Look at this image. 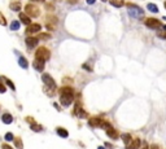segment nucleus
<instances>
[{
    "instance_id": "b1692460",
    "label": "nucleus",
    "mask_w": 166,
    "mask_h": 149,
    "mask_svg": "<svg viewBox=\"0 0 166 149\" xmlns=\"http://www.w3.org/2000/svg\"><path fill=\"white\" fill-rule=\"evenodd\" d=\"M20 21H12V23H11V30H13V31H16V30H18L20 29Z\"/></svg>"
},
{
    "instance_id": "f8f14e48",
    "label": "nucleus",
    "mask_w": 166,
    "mask_h": 149,
    "mask_svg": "<svg viewBox=\"0 0 166 149\" xmlns=\"http://www.w3.org/2000/svg\"><path fill=\"white\" fill-rule=\"evenodd\" d=\"M38 41H39L38 38H35V37H29V38H26V46H28L29 48H34V47H37Z\"/></svg>"
},
{
    "instance_id": "5701e85b",
    "label": "nucleus",
    "mask_w": 166,
    "mask_h": 149,
    "mask_svg": "<svg viewBox=\"0 0 166 149\" xmlns=\"http://www.w3.org/2000/svg\"><path fill=\"white\" fill-rule=\"evenodd\" d=\"M121 138L125 141V144H130V143H131V135H130V134H122Z\"/></svg>"
},
{
    "instance_id": "37998d69",
    "label": "nucleus",
    "mask_w": 166,
    "mask_h": 149,
    "mask_svg": "<svg viewBox=\"0 0 166 149\" xmlns=\"http://www.w3.org/2000/svg\"><path fill=\"white\" fill-rule=\"evenodd\" d=\"M164 5H165V8H166V1H165V3H164Z\"/></svg>"
},
{
    "instance_id": "7c9ffc66",
    "label": "nucleus",
    "mask_w": 166,
    "mask_h": 149,
    "mask_svg": "<svg viewBox=\"0 0 166 149\" xmlns=\"http://www.w3.org/2000/svg\"><path fill=\"white\" fill-rule=\"evenodd\" d=\"M157 35H158L160 38H162V39H166V32H164V31H158Z\"/></svg>"
},
{
    "instance_id": "f704fd0d",
    "label": "nucleus",
    "mask_w": 166,
    "mask_h": 149,
    "mask_svg": "<svg viewBox=\"0 0 166 149\" xmlns=\"http://www.w3.org/2000/svg\"><path fill=\"white\" fill-rule=\"evenodd\" d=\"M53 106H55V108H56L57 110H59V112H61V108H60V106H59V105H57V104H56V103H55V104H53Z\"/></svg>"
},
{
    "instance_id": "412c9836",
    "label": "nucleus",
    "mask_w": 166,
    "mask_h": 149,
    "mask_svg": "<svg viewBox=\"0 0 166 149\" xmlns=\"http://www.w3.org/2000/svg\"><path fill=\"white\" fill-rule=\"evenodd\" d=\"M147 8H148V11L152 12V13H158V8H157V5L153 4V3H149V4L147 5Z\"/></svg>"
},
{
    "instance_id": "a211bd4d",
    "label": "nucleus",
    "mask_w": 166,
    "mask_h": 149,
    "mask_svg": "<svg viewBox=\"0 0 166 149\" xmlns=\"http://www.w3.org/2000/svg\"><path fill=\"white\" fill-rule=\"evenodd\" d=\"M56 132H57V135L61 136V138H68V136H69L68 130H65L64 127H57V129H56Z\"/></svg>"
},
{
    "instance_id": "20e7f679",
    "label": "nucleus",
    "mask_w": 166,
    "mask_h": 149,
    "mask_svg": "<svg viewBox=\"0 0 166 149\" xmlns=\"http://www.w3.org/2000/svg\"><path fill=\"white\" fill-rule=\"evenodd\" d=\"M49 57H51V52L46 48V47H40V48H38L37 52H35V58L43 60V61H48Z\"/></svg>"
},
{
    "instance_id": "cd10ccee",
    "label": "nucleus",
    "mask_w": 166,
    "mask_h": 149,
    "mask_svg": "<svg viewBox=\"0 0 166 149\" xmlns=\"http://www.w3.org/2000/svg\"><path fill=\"white\" fill-rule=\"evenodd\" d=\"M4 79H5V83H7V84L11 87V89H13V91H16V87H14V84H13V83H12V82H11V80L8 79V78H4Z\"/></svg>"
},
{
    "instance_id": "4c0bfd02",
    "label": "nucleus",
    "mask_w": 166,
    "mask_h": 149,
    "mask_svg": "<svg viewBox=\"0 0 166 149\" xmlns=\"http://www.w3.org/2000/svg\"><path fill=\"white\" fill-rule=\"evenodd\" d=\"M31 1H34V3H44V0H31Z\"/></svg>"
},
{
    "instance_id": "a878e982",
    "label": "nucleus",
    "mask_w": 166,
    "mask_h": 149,
    "mask_svg": "<svg viewBox=\"0 0 166 149\" xmlns=\"http://www.w3.org/2000/svg\"><path fill=\"white\" fill-rule=\"evenodd\" d=\"M38 38H40V39H43V40H47V39H49L51 38V34H48V32H43V34H39Z\"/></svg>"
},
{
    "instance_id": "72a5a7b5",
    "label": "nucleus",
    "mask_w": 166,
    "mask_h": 149,
    "mask_svg": "<svg viewBox=\"0 0 166 149\" xmlns=\"http://www.w3.org/2000/svg\"><path fill=\"white\" fill-rule=\"evenodd\" d=\"M83 69H84V70H87V71H92L91 66H90V65H87V64H84V65H83Z\"/></svg>"
},
{
    "instance_id": "39448f33",
    "label": "nucleus",
    "mask_w": 166,
    "mask_h": 149,
    "mask_svg": "<svg viewBox=\"0 0 166 149\" xmlns=\"http://www.w3.org/2000/svg\"><path fill=\"white\" fill-rule=\"evenodd\" d=\"M25 13L28 14L30 18H35V17H38L39 14H40V11H39V8L37 5H32V4H28L25 5Z\"/></svg>"
},
{
    "instance_id": "ea45409f",
    "label": "nucleus",
    "mask_w": 166,
    "mask_h": 149,
    "mask_svg": "<svg viewBox=\"0 0 166 149\" xmlns=\"http://www.w3.org/2000/svg\"><path fill=\"white\" fill-rule=\"evenodd\" d=\"M162 27H164V30H165V31H166V25H164V26H162Z\"/></svg>"
},
{
    "instance_id": "423d86ee",
    "label": "nucleus",
    "mask_w": 166,
    "mask_h": 149,
    "mask_svg": "<svg viewBox=\"0 0 166 149\" xmlns=\"http://www.w3.org/2000/svg\"><path fill=\"white\" fill-rule=\"evenodd\" d=\"M127 7H129V14H130V17H132V18H139L140 16H143V11L140 9V8L138 7V5H135V4H127Z\"/></svg>"
},
{
    "instance_id": "aec40b11",
    "label": "nucleus",
    "mask_w": 166,
    "mask_h": 149,
    "mask_svg": "<svg viewBox=\"0 0 166 149\" xmlns=\"http://www.w3.org/2000/svg\"><path fill=\"white\" fill-rule=\"evenodd\" d=\"M109 3L113 7H116V8H121L123 4H125V0H109Z\"/></svg>"
},
{
    "instance_id": "f257e3e1",
    "label": "nucleus",
    "mask_w": 166,
    "mask_h": 149,
    "mask_svg": "<svg viewBox=\"0 0 166 149\" xmlns=\"http://www.w3.org/2000/svg\"><path fill=\"white\" fill-rule=\"evenodd\" d=\"M74 100L73 96V88L71 87H62L60 89V103L62 106H69L71 105Z\"/></svg>"
},
{
    "instance_id": "f3484780",
    "label": "nucleus",
    "mask_w": 166,
    "mask_h": 149,
    "mask_svg": "<svg viewBox=\"0 0 166 149\" xmlns=\"http://www.w3.org/2000/svg\"><path fill=\"white\" fill-rule=\"evenodd\" d=\"M1 121L4 122L5 124H11L12 121H13V117H12V114H9V113H4L1 117Z\"/></svg>"
},
{
    "instance_id": "393cba45",
    "label": "nucleus",
    "mask_w": 166,
    "mask_h": 149,
    "mask_svg": "<svg viewBox=\"0 0 166 149\" xmlns=\"http://www.w3.org/2000/svg\"><path fill=\"white\" fill-rule=\"evenodd\" d=\"M30 127H31V130H32V131H35V132H40V131L43 130V127H42L40 124H37V123H32Z\"/></svg>"
},
{
    "instance_id": "4be33fe9",
    "label": "nucleus",
    "mask_w": 166,
    "mask_h": 149,
    "mask_svg": "<svg viewBox=\"0 0 166 149\" xmlns=\"http://www.w3.org/2000/svg\"><path fill=\"white\" fill-rule=\"evenodd\" d=\"M14 145H16L17 149H23V144H22V140H21V138H14Z\"/></svg>"
},
{
    "instance_id": "c756f323",
    "label": "nucleus",
    "mask_w": 166,
    "mask_h": 149,
    "mask_svg": "<svg viewBox=\"0 0 166 149\" xmlns=\"http://www.w3.org/2000/svg\"><path fill=\"white\" fill-rule=\"evenodd\" d=\"M46 9H48V11H53V9H55V7H53L52 3H48V4L46 5Z\"/></svg>"
},
{
    "instance_id": "f03ea898",
    "label": "nucleus",
    "mask_w": 166,
    "mask_h": 149,
    "mask_svg": "<svg viewBox=\"0 0 166 149\" xmlns=\"http://www.w3.org/2000/svg\"><path fill=\"white\" fill-rule=\"evenodd\" d=\"M42 80H43V83L46 84V92L49 96H52V95L55 93V89H56V82L52 79V77L47 73H44L43 75H42Z\"/></svg>"
},
{
    "instance_id": "c9c22d12",
    "label": "nucleus",
    "mask_w": 166,
    "mask_h": 149,
    "mask_svg": "<svg viewBox=\"0 0 166 149\" xmlns=\"http://www.w3.org/2000/svg\"><path fill=\"white\" fill-rule=\"evenodd\" d=\"M150 149H161L158 147V145H152V147H150Z\"/></svg>"
},
{
    "instance_id": "9b49d317",
    "label": "nucleus",
    "mask_w": 166,
    "mask_h": 149,
    "mask_svg": "<svg viewBox=\"0 0 166 149\" xmlns=\"http://www.w3.org/2000/svg\"><path fill=\"white\" fill-rule=\"evenodd\" d=\"M102 122H104V119H101V118H99V117H92L88 121V124L91 127H101Z\"/></svg>"
},
{
    "instance_id": "9d476101",
    "label": "nucleus",
    "mask_w": 166,
    "mask_h": 149,
    "mask_svg": "<svg viewBox=\"0 0 166 149\" xmlns=\"http://www.w3.org/2000/svg\"><path fill=\"white\" fill-rule=\"evenodd\" d=\"M44 64H46V61H43V60H39V58H35L34 61H32V66H34V69L37 70V71H43Z\"/></svg>"
},
{
    "instance_id": "2eb2a0df",
    "label": "nucleus",
    "mask_w": 166,
    "mask_h": 149,
    "mask_svg": "<svg viewBox=\"0 0 166 149\" xmlns=\"http://www.w3.org/2000/svg\"><path fill=\"white\" fill-rule=\"evenodd\" d=\"M139 147H140V140L135 139V140H131V143H130V144H127L126 149H138Z\"/></svg>"
},
{
    "instance_id": "c03bdc74",
    "label": "nucleus",
    "mask_w": 166,
    "mask_h": 149,
    "mask_svg": "<svg viewBox=\"0 0 166 149\" xmlns=\"http://www.w3.org/2000/svg\"><path fill=\"white\" fill-rule=\"evenodd\" d=\"M101 1H107V0H101Z\"/></svg>"
},
{
    "instance_id": "0eeeda50",
    "label": "nucleus",
    "mask_w": 166,
    "mask_h": 149,
    "mask_svg": "<svg viewBox=\"0 0 166 149\" xmlns=\"http://www.w3.org/2000/svg\"><path fill=\"white\" fill-rule=\"evenodd\" d=\"M57 22H59V20H57V17L55 16H47L46 18V27L48 30H56L57 29Z\"/></svg>"
},
{
    "instance_id": "58836bf2",
    "label": "nucleus",
    "mask_w": 166,
    "mask_h": 149,
    "mask_svg": "<svg viewBox=\"0 0 166 149\" xmlns=\"http://www.w3.org/2000/svg\"><path fill=\"white\" fill-rule=\"evenodd\" d=\"M105 147H107V148H113V147H112V145L109 144V143H107V144H105Z\"/></svg>"
},
{
    "instance_id": "473e14b6",
    "label": "nucleus",
    "mask_w": 166,
    "mask_h": 149,
    "mask_svg": "<svg viewBox=\"0 0 166 149\" xmlns=\"http://www.w3.org/2000/svg\"><path fill=\"white\" fill-rule=\"evenodd\" d=\"M1 149H13V148L11 145H8L7 143H4V144H1Z\"/></svg>"
},
{
    "instance_id": "6ab92c4d",
    "label": "nucleus",
    "mask_w": 166,
    "mask_h": 149,
    "mask_svg": "<svg viewBox=\"0 0 166 149\" xmlns=\"http://www.w3.org/2000/svg\"><path fill=\"white\" fill-rule=\"evenodd\" d=\"M18 65L22 67V69H28L29 62H28V60H26L25 57H20L18 58Z\"/></svg>"
},
{
    "instance_id": "e433bc0d",
    "label": "nucleus",
    "mask_w": 166,
    "mask_h": 149,
    "mask_svg": "<svg viewBox=\"0 0 166 149\" xmlns=\"http://www.w3.org/2000/svg\"><path fill=\"white\" fill-rule=\"evenodd\" d=\"M96 0H87V4H93Z\"/></svg>"
},
{
    "instance_id": "1a4fd4ad",
    "label": "nucleus",
    "mask_w": 166,
    "mask_h": 149,
    "mask_svg": "<svg viewBox=\"0 0 166 149\" xmlns=\"http://www.w3.org/2000/svg\"><path fill=\"white\" fill-rule=\"evenodd\" d=\"M42 29V26L39 23H31L29 27H26V34L30 35V34H35V32H39Z\"/></svg>"
},
{
    "instance_id": "6e6552de",
    "label": "nucleus",
    "mask_w": 166,
    "mask_h": 149,
    "mask_svg": "<svg viewBox=\"0 0 166 149\" xmlns=\"http://www.w3.org/2000/svg\"><path fill=\"white\" fill-rule=\"evenodd\" d=\"M144 23H146L147 27L152 29V30H156V29L162 27V26H161V21L157 20V18H147Z\"/></svg>"
},
{
    "instance_id": "dca6fc26",
    "label": "nucleus",
    "mask_w": 166,
    "mask_h": 149,
    "mask_svg": "<svg viewBox=\"0 0 166 149\" xmlns=\"http://www.w3.org/2000/svg\"><path fill=\"white\" fill-rule=\"evenodd\" d=\"M9 8L12 11H16V12H20L21 11V8H22V5H21V3L20 1H11L9 3Z\"/></svg>"
},
{
    "instance_id": "7ed1b4c3",
    "label": "nucleus",
    "mask_w": 166,
    "mask_h": 149,
    "mask_svg": "<svg viewBox=\"0 0 166 149\" xmlns=\"http://www.w3.org/2000/svg\"><path fill=\"white\" fill-rule=\"evenodd\" d=\"M101 129H104L105 131H107V135L109 136V138H112V139H118V132H117L116 130L113 129V127H112V124L109 123V122L108 121H104L101 123Z\"/></svg>"
},
{
    "instance_id": "bb28decb",
    "label": "nucleus",
    "mask_w": 166,
    "mask_h": 149,
    "mask_svg": "<svg viewBox=\"0 0 166 149\" xmlns=\"http://www.w3.org/2000/svg\"><path fill=\"white\" fill-rule=\"evenodd\" d=\"M0 25H1V26H5V25H7V20H5L4 16H3L1 12H0Z\"/></svg>"
},
{
    "instance_id": "4468645a",
    "label": "nucleus",
    "mask_w": 166,
    "mask_h": 149,
    "mask_svg": "<svg viewBox=\"0 0 166 149\" xmlns=\"http://www.w3.org/2000/svg\"><path fill=\"white\" fill-rule=\"evenodd\" d=\"M20 22H22L26 26L31 25V20H30V17L26 13H20Z\"/></svg>"
},
{
    "instance_id": "c85d7f7f",
    "label": "nucleus",
    "mask_w": 166,
    "mask_h": 149,
    "mask_svg": "<svg viewBox=\"0 0 166 149\" xmlns=\"http://www.w3.org/2000/svg\"><path fill=\"white\" fill-rule=\"evenodd\" d=\"M5 140H7V141H12V140H14L13 134H12V132H8L7 135H5Z\"/></svg>"
},
{
    "instance_id": "a19ab883",
    "label": "nucleus",
    "mask_w": 166,
    "mask_h": 149,
    "mask_svg": "<svg viewBox=\"0 0 166 149\" xmlns=\"http://www.w3.org/2000/svg\"><path fill=\"white\" fill-rule=\"evenodd\" d=\"M97 149H105V148H104V147H99Z\"/></svg>"
},
{
    "instance_id": "2f4dec72",
    "label": "nucleus",
    "mask_w": 166,
    "mask_h": 149,
    "mask_svg": "<svg viewBox=\"0 0 166 149\" xmlns=\"http://www.w3.org/2000/svg\"><path fill=\"white\" fill-rule=\"evenodd\" d=\"M5 91H7V88L4 87V84H3L1 82H0V93H4Z\"/></svg>"
},
{
    "instance_id": "79ce46f5",
    "label": "nucleus",
    "mask_w": 166,
    "mask_h": 149,
    "mask_svg": "<svg viewBox=\"0 0 166 149\" xmlns=\"http://www.w3.org/2000/svg\"><path fill=\"white\" fill-rule=\"evenodd\" d=\"M143 149H149V148H148V147H144V148H143Z\"/></svg>"
},
{
    "instance_id": "ddd939ff",
    "label": "nucleus",
    "mask_w": 166,
    "mask_h": 149,
    "mask_svg": "<svg viewBox=\"0 0 166 149\" xmlns=\"http://www.w3.org/2000/svg\"><path fill=\"white\" fill-rule=\"evenodd\" d=\"M75 112H74V114L75 115H78V117H87V114L83 112V109H82V105H81V103L79 101H77V105H75Z\"/></svg>"
}]
</instances>
